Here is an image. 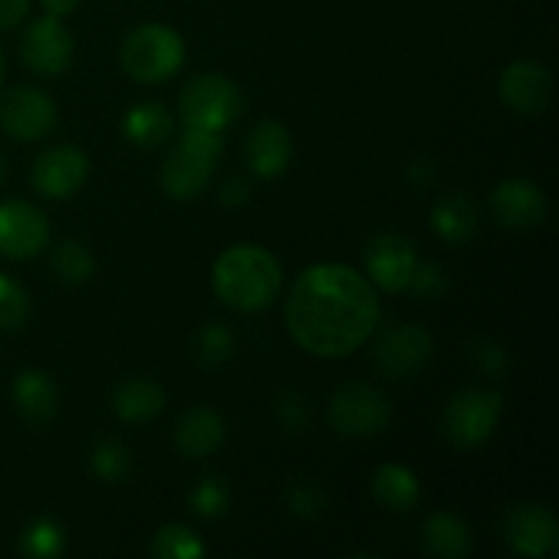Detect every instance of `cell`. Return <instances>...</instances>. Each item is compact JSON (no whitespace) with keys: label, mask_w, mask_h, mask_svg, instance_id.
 Here are the masks:
<instances>
[{"label":"cell","mask_w":559,"mask_h":559,"mask_svg":"<svg viewBox=\"0 0 559 559\" xmlns=\"http://www.w3.org/2000/svg\"><path fill=\"white\" fill-rule=\"evenodd\" d=\"M380 322V298L364 273L349 265L304 271L287 298V328L300 349L317 358L355 353Z\"/></svg>","instance_id":"1"},{"label":"cell","mask_w":559,"mask_h":559,"mask_svg":"<svg viewBox=\"0 0 559 559\" xmlns=\"http://www.w3.org/2000/svg\"><path fill=\"white\" fill-rule=\"evenodd\" d=\"M282 287V265L262 246H233L213 265V289L222 304L238 311H260Z\"/></svg>","instance_id":"2"},{"label":"cell","mask_w":559,"mask_h":559,"mask_svg":"<svg viewBox=\"0 0 559 559\" xmlns=\"http://www.w3.org/2000/svg\"><path fill=\"white\" fill-rule=\"evenodd\" d=\"M183 55L186 44L178 31L147 22L126 36L123 47H120V63L136 82L158 85L183 66Z\"/></svg>","instance_id":"3"},{"label":"cell","mask_w":559,"mask_h":559,"mask_svg":"<svg viewBox=\"0 0 559 559\" xmlns=\"http://www.w3.org/2000/svg\"><path fill=\"white\" fill-rule=\"evenodd\" d=\"M178 107L186 131L222 134L243 112V93L224 74H197L180 91Z\"/></svg>","instance_id":"4"},{"label":"cell","mask_w":559,"mask_h":559,"mask_svg":"<svg viewBox=\"0 0 559 559\" xmlns=\"http://www.w3.org/2000/svg\"><path fill=\"white\" fill-rule=\"evenodd\" d=\"M222 158V134L213 131H186L173 147L162 173V186L175 200H191L211 183Z\"/></svg>","instance_id":"5"},{"label":"cell","mask_w":559,"mask_h":559,"mask_svg":"<svg viewBox=\"0 0 559 559\" xmlns=\"http://www.w3.org/2000/svg\"><path fill=\"white\" fill-rule=\"evenodd\" d=\"M502 418V396L484 388L459 391L442 413V435L459 451L486 445Z\"/></svg>","instance_id":"6"},{"label":"cell","mask_w":559,"mask_h":559,"mask_svg":"<svg viewBox=\"0 0 559 559\" xmlns=\"http://www.w3.org/2000/svg\"><path fill=\"white\" fill-rule=\"evenodd\" d=\"M328 420L342 437H374L391 424V402L377 388L347 382L331 396Z\"/></svg>","instance_id":"7"},{"label":"cell","mask_w":559,"mask_h":559,"mask_svg":"<svg viewBox=\"0 0 559 559\" xmlns=\"http://www.w3.org/2000/svg\"><path fill=\"white\" fill-rule=\"evenodd\" d=\"M435 355V338L426 328L393 322L380 333L374 344L377 369L388 377H413L424 369Z\"/></svg>","instance_id":"8"},{"label":"cell","mask_w":559,"mask_h":559,"mask_svg":"<svg viewBox=\"0 0 559 559\" xmlns=\"http://www.w3.org/2000/svg\"><path fill=\"white\" fill-rule=\"evenodd\" d=\"M58 126L52 98L31 85L11 87L0 98V129L14 140H41Z\"/></svg>","instance_id":"9"},{"label":"cell","mask_w":559,"mask_h":559,"mask_svg":"<svg viewBox=\"0 0 559 559\" xmlns=\"http://www.w3.org/2000/svg\"><path fill=\"white\" fill-rule=\"evenodd\" d=\"M22 63L44 76L63 74L74 58V38L58 16H38L22 38Z\"/></svg>","instance_id":"10"},{"label":"cell","mask_w":559,"mask_h":559,"mask_svg":"<svg viewBox=\"0 0 559 559\" xmlns=\"http://www.w3.org/2000/svg\"><path fill=\"white\" fill-rule=\"evenodd\" d=\"M49 222L31 202H0V254L9 260H31L47 246Z\"/></svg>","instance_id":"11"},{"label":"cell","mask_w":559,"mask_h":559,"mask_svg":"<svg viewBox=\"0 0 559 559\" xmlns=\"http://www.w3.org/2000/svg\"><path fill=\"white\" fill-rule=\"evenodd\" d=\"M364 260L371 282L380 289H385V293H402V289H407L415 265H418L415 246L399 233L374 235L366 243Z\"/></svg>","instance_id":"12"},{"label":"cell","mask_w":559,"mask_h":559,"mask_svg":"<svg viewBox=\"0 0 559 559\" xmlns=\"http://www.w3.org/2000/svg\"><path fill=\"white\" fill-rule=\"evenodd\" d=\"M87 156L80 147L58 145L44 151L41 156L33 162L31 180L36 191L47 200H66V197L76 194L87 178Z\"/></svg>","instance_id":"13"},{"label":"cell","mask_w":559,"mask_h":559,"mask_svg":"<svg viewBox=\"0 0 559 559\" xmlns=\"http://www.w3.org/2000/svg\"><path fill=\"white\" fill-rule=\"evenodd\" d=\"M506 540L522 557H549L559 544L557 516L538 502H522L506 516Z\"/></svg>","instance_id":"14"},{"label":"cell","mask_w":559,"mask_h":559,"mask_svg":"<svg viewBox=\"0 0 559 559\" xmlns=\"http://www.w3.org/2000/svg\"><path fill=\"white\" fill-rule=\"evenodd\" d=\"M502 102L522 115H538L549 109L555 98V80L549 69L535 60H516L500 76Z\"/></svg>","instance_id":"15"},{"label":"cell","mask_w":559,"mask_h":559,"mask_svg":"<svg viewBox=\"0 0 559 559\" xmlns=\"http://www.w3.org/2000/svg\"><path fill=\"white\" fill-rule=\"evenodd\" d=\"M491 211L502 227L527 233L546 218V197L540 186L527 178L502 180L491 194Z\"/></svg>","instance_id":"16"},{"label":"cell","mask_w":559,"mask_h":559,"mask_svg":"<svg viewBox=\"0 0 559 559\" xmlns=\"http://www.w3.org/2000/svg\"><path fill=\"white\" fill-rule=\"evenodd\" d=\"M246 162L257 178H278L293 162V136L278 120H260L246 140Z\"/></svg>","instance_id":"17"},{"label":"cell","mask_w":559,"mask_h":559,"mask_svg":"<svg viewBox=\"0 0 559 559\" xmlns=\"http://www.w3.org/2000/svg\"><path fill=\"white\" fill-rule=\"evenodd\" d=\"M222 442L224 420L211 407L189 409V413L180 415L178 426H175V448H178L180 456L194 459V462L216 453Z\"/></svg>","instance_id":"18"},{"label":"cell","mask_w":559,"mask_h":559,"mask_svg":"<svg viewBox=\"0 0 559 559\" xmlns=\"http://www.w3.org/2000/svg\"><path fill=\"white\" fill-rule=\"evenodd\" d=\"M58 388L41 371H22L14 382V404L22 418L36 429H44L58 415Z\"/></svg>","instance_id":"19"},{"label":"cell","mask_w":559,"mask_h":559,"mask_svg":"<svg viewBox=\"0 0 559 559\" xmlns=\"http://www.w3.org/2000/svg\"><path fill=\"white\" fill-rule=\"evenodd\" d=\"M164 404H167L164 388L158 385V382L145 380V377H134V380L120 382L112 393L115 415L129 420V424H142V420L156 418L164 409Z\"/></svg>","instance_id":"20"},{"label":"cell","mask_w":559,"mask_h":559,"mask_svg":"<svg viewBox=\"0 0 559 559\" xmlns=\"http://www.w3.org/2000/svg\"><path fill=\"white\" fill-rule=\"evenodd\" d=\"M431 227L445 243L462 246L478 233V207L469 197L448 194L431 211Z\"/></svg>","instance_id":"21"},{"label":"cell","mask_w":559,"mask_h":559,"mask_svg":"<svg viewBox=\"0 0 559 559\" xmlns=\"http://www.w3.org/2000/svg\"><path fill=\"white\" fill-rule=\"evenodd\" d=\"M473 549V535L469 527L456 513L437 511L424 524V551L442 559H464Z\"/></svg>","instance_id":"22"},{"label":"cell","mask_w":559,"mask_h":559,"mask_svg":"<svg viewBox=\"0 0 559 559\" xmlns=\"http://www.w3.org/2000/svg\"><path fill=\"white\" fill-rule=\"evenodd\" d=\"M374 500L393 513H409L420 502V484L404 464H382L371 480Z\"/></svg>","instance_id":"23"},{"label":"cell","mask_w":559,"mask_h":559,"mask_svg":"<svg viewBox=\"0 0 559 559\" xmlns=\"http://www.w3.org/2000/svg\"><path fill=\"white\" fill-rule=\"evenodd\" d=\"M173 131V118H169L167 107L156 102L136 104L126 112L123 118V134L131 145L142 147V151H153V147L164 145V140Z\"/></svg>","instance_id":"24"},{"label":"cell","mask_w":559,"mask_h":559,"mask_svg":"<svg viewBox=\"0 0 559 559\" xmlns=\"http://www.w3.org/2000/svg\"><path fill=\"white\" fill-rule=\"evenodd\" d=\"M229 506H233V495H229V486L222 475L207 473L191 486L189 508L200 519H222L229 511Z\"/></svg>","instance_id":"25"},{"label":"cell","mask_w":559,"mask_h":559,"mask_svg":"<svg viewBox=\"0 0 559 559\" xmlns=\"http://www.w3.org/2000/svg\"><path fill=\"white\" fill-rule=\"evenodd\" d=\"M191 353H194V360L200 366L218 369V366H224L235 355V333L227 325L211 322V325L200 328L194 344H191Z\"/></svg>","instance_id":"26"},{"label":"cell","mask_w":559,"mask_h":559,"mask_svg":"<svg viewBox=\"0 0 559 559\" xmlns=\"http://www.w3.org/2000/svg\"><path fill=\"white\" fill-rule=\"evenodd\" d=\"M151 555L158 559H200L205 555L200 535L183 524H167L153 535Z\"/></svg>","instance_id":"27"},{"label":"cell","mask_w":559,"mask_h":559,"mask_svg":"<svg viewBox=\"0 0 559 559\" xmlns=\"http://www.w3.org/2000/svg\"><path fill=\"white\" fill-rule=\"evenodd\" d=\"M52 271L66 284H85L93 276V271H96V260H93L91 249L85 243L66 240V243L55 249Z\"/></svg>","instance_id":"28"},{"label":"cell","mask_w":559,"mask_h":559,"mask_svg":"<svg viewBox=\"0 0 559 559\" xmlns=\"http://www.w3.org/2000/svg\"><path fill=\"white\" fill-rule=\"evenodd\" d=\"M66 549L63 530L52 519H36L27 524L25 533L20 535V551L33 559H52L60 557Z\"/></svg>","instance_id":"29"},{"label":"cell","mask_w":559,"mask_h":559,"mask_svg":"<svg viewBox=\"0 0 559 559\" xmlns=\"http://www.w3.org/2000/svg\"><path fill=\"white\" fill-rule=\"evenodd\" d=\"M91 469L96 478L107 480V484H118L126 480L131 473V453L123 442L118 440H102L93 445L91 451Z\"/></svg>","instance_id":"30"},{"label":"cell","mask_w":559,"mask_h":559,"mask_svg":"<svg viewBox=\"0 0 559 559\" xmlns=\"http://www.w3.org/2000/svg\"><path fill=\"white\" fill-rule=\"evenodd\" d=\"M287 508L293 516L304 519V522H314V519H320L328 508L325 489H322L320 484H314V480H293L287 489Z\"/></svg>","instance_id":"31"},{"label":"cell","mask_w":559,"mask_h":559,"mask_svg":"<svg viewBox=\"0 0 559 559\" xmlns=\"http://www.w3.org/2000/svg\"><path fill=\"white\" fill-rule=\"evenodd\" d=\"M31 314V298L14 278L0 273V331H16Z\"/></svg>","instance_id":"32"},{"label":"cell","mask_w":559,"mask_h":559,"mask_svg":"<svg viewBox=\"0 0 559 559\" xmlns=\"http://www.w3.org/2000/svg\"><path fill=\"white\" fill-rule=\"evenodd\" d=\"M276 418H278V424L284 426V431H289V435H304L311 424V409H309V402H306L304 393L293 391V388H287V391L278 393Z\"/></svg>","instance_id":"33"},{"label":"cell","mask_w":559,"mask_h":559,"mask_svg":"<svg viewBox=\"0 0 559 559\" xmlns=\"http://www.w3.org/2000/svg\"><path fill=\"white\" fill-rule=\"evenodd\" d=\"M407 287L413 289L420 300H437L445 295L448 278L445 273H442V267L435 265V262H424V265L418 262Z\"/></svg>","instance_id":"34"},{"label":"cell","mask_w":559,"mask_h":559,"mask_svg":"<svg viewBox=\"0 0 559 559\" xmlns=\"http://www.w3.org/2000/svg\"><path fill=\"white\" fill-rule=\"evenodd\" d=\"M469 353H473L475 366H478L484 374L489 377L506 374L508 355L497 342H491V338H478V342H473V349H469Z\"/></svg>","instance_id":"35"},{"label":"cell","mask_w":559,"mask_h":559,"mask_svg":"<svg viewBox=\"0 0 559 559\" xmlns=\"http://www.w3.org/2000/svg\"><path fill=\"white\" fill-rule=\"evenodd\" d=\"M27 9H31V0H0V31L20 25Z\"/></svg>","instance_id":"36"},{"label":"cell","mask_w":559,"mask_h":559,"mask_svg":"<svg viewBox=\"0 0 559 559\" xmlns=\"http://www.w3.org/2000/svg\"><path fill=\"white\" fill-rule=\"evenodd\" d=\"M249 197H251V189L243 178H229L227 183L222 186V202L227 207L246 205V202H249Z\"/></svg>","instance_id":"37"},{"label":"cell","mask_w":559,"mask_h":559,"mask_svg":"<svg viewBox=\"0 0 559 559\" xmlns=\"http://www.w3.org/2000/svg\"><path fill=\"white\" fill-rule=\"evenodd\" d=\"M409 180H413L415 186H426L435 180V167H431L429 162H415L413 167H409Z\"/></svg>","instance_id":"38"},{"label":"cell","mask_w":559,"mask_h":559,"mask_svg":"<svg viewBox=\"0 0 559 559\" xmlns=\"http://www.w3.org/2000/svg\"><path fill=\"white\" fill-rule=\"evenodd\" d=\"M44 3V9H47V14H52V16H69L71 11L76 9V3H80V0H41Z\"/></svg>","instance_id":"39"},{"label":"cell","mask_w":559,"mask_h":559,"mask_svg":"<svg viewBox=\"0 0 559 559\" xmlns=\"http://www.w3.org/2000/svg\"><path fill=\"white\" fill-rule=\"evenodd\" d=\"M3 178H5V162L3 156H0V183H3Z\"/></svg>","instance_id":"40"},{"label":"cell","mask_w":559,"mask_h":559,"mask_svg":"<svg viewBox=\"0 0 559 559\" xmlns=\"http://www.w3.org/2000/svg\"><path fill=\"white\" fill-rule=\"evenodd\" d=\"M0 80H3V52H0Z\"/></svg>","instance_id":"41"}]
</instances>
